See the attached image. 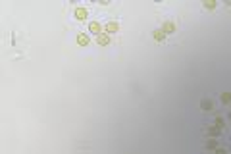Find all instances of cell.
<instances>
[{"label": "cell", "mask_w": 231, "mask_h": 154, "mask_svg": "<svg viewBox=\"0 0 231 154\" xmlns=\"http://www.w3.org/2000/svg\"><path fill=\"white\" fill-rule=\"evenodd\" d=\"M162 31L166 33V35H170V33H175V23H173V21H164Z\"/></svg>", "instance_id": "obj_1"}, {"label": "cell", "mask_w": 231, "mask_h": 154, "mask_svg": "<svg viewBox=\"0 0 231 154\" xmlns=\"http://www.w3.org/2000/svg\"><path fill=\"white\" fill-rule=\"evenodd\" d=\"M104 31L106 33H116V31H119V25L116 23V21H108V23L104 25Z\"/></svg>", "instance_id": "obj_2"}, {"label": "cell", "mask_w": 231, "mask_h": 154, "mask_svg": "<svg viewBox=\"0 0 231 154\" xmlns=\"http://www.w3.org/2000/svg\"><path fill=\"white\" fill-rule=\"evenodd\" d=\"M96 42L98 45H110V35L108 33H100V35L96 37Z\"/></svg>", "instance_id": "obj_3"}, {"label": "cell", "mask_w": 231, "mask_h": 154, "mask_svg": "<svg viewBox=\"0 0 231 154\" xmlns=\"http://www.w3.org/2000/svg\"><path fill=\"white\" fill-rule=\"evenodd\" d=\"M204 148H206V150H216V148H218V141H216V139H208V141L204 142Z\"/></svg>", "instance_id": "obj_4"}, {"label": "cell", "mask_w": 231, "mask_h": 154, "mask_svg": "<svg viewBox=\"0 0 231 154\" xmlns=\"http://www.w3.org/2000/svg\"><path fill=\"white\" fill-rule=\"evenodd\" d=\"M77 42H79L81 46H87V45H89V35H85V33H79V35H77Z\"/></svg>", "instance_id": "obj_5"}, {"label": "cell", "mask_w": 231, "mask_h": 154, "mask_svg": "<svg viewBox=\"0 0 231 154\" xmlns=\"http://www.w3.org/2000/svg\"><path fill=\"white\" fill-rule=\"evenodd\" d=\"M204 135H208V137H212V139H216V137L219 135V129H218V127L214 125L212 129H206V131H204Z\"/></svg>", "instance_id": "obj_6"}, {"label": "cell", "mask_w": 231, "mask_h": 154, "mask_svg": "<svg viewBox=\"0 0 231 154\" xmlns=\"http://www.w3.org/2000/svg\"><path fill=\"white\" fill-rule=\"evenodd\" d=\"M89 31H91V33H98V35H100V23H98V21H91V23H89Z\"/></svg>", "instance_id": "obj_7"}, {"label": "cell", "mask_w": 231, "mask_h": 154, "mask_svg": "<svg viewBox=\"0 0 231 154\" xmlns=\"http://www.w3.org/2000/svg\"><path fill=\"white\" fill-rule=\"evenodd\" d=\"M152 35H154V39H156V41H164V39H166V33H164L162 29H156Z\"/></svg>", "instance_id": "obj_8"}, {"label": "cell", "mask_w": 231, "mask_h": 154, "mask_svg": "<svg viewBox=\"0 0 231 154\" xmlns=\"http://www.w3.org/2000/svg\"><path fill=\"white\" fill-rule=\"evenodd\" d=\"M75 16H77V19H85L87 17V10L85 8H77L75 10Z\"/></svg>", "instance_id": "obj_9"}, {"label": "cell", "mask_w": 231, "mask_h": 154, "mask_svg": "<svg viewBox=\"0 0 231 154\" xmlns=\"http://www.w3.org/2000/svg\"><path fill=\"white\" fill-rule=\"evenodd\" d=\"M200 108H202V110H212V108H214V102H212V100H202V102H200Z\"/></svg>", "instance_id": "obj_10"}, {"label": "cell", "mask_w": 231, "mask_h": 154, "mask_svg": "<svg viewBox=\"0 0 231 154\" xmlns=\"http://www.w3.org/2000/svg\"><path fill=\"white\" fill-rule=\"evenodd\" d=\"M219 100H222L224 104L231 102V93H222V96H219Z\"/></svg>", "instance_id": "obj_11"}, {"label": "cell", "mask_w": 231, "mask_h": 154, "mask_svg": "<svg viewBox=\"0 0 231 154\" xmlns=\"http://www.w3.org/2000/svg\"><path fill=\"white\" fill-rule=\"evenodd\" d=\"M204 6H206L208 10H212V8H216V6H218V2H216V0H206Z\"/></svg>", "instance_id": "obj_12"}, {"label": "cell", "mask_w": 231, "mask_h": 154, "mask_svg": "<svg viewBox=\"0 0 231 154\" xmlns=\"http://www.w3.org/2000/svg\"><path fill=\"white\" fill-rule=\"evenodd\" d=\"M214 125H216L218 129H222V127H224L225 123H224V119H222V118H216V122H214Z\"/></svg>", "instance_id": "obj_13"}, {"label": "cell", "mask_w": 231, "mask_h": 154, "mask_svg": "<svg viewBox=\"0 0 231 154\" xmlns=\"http://www.w3.org/2000/svg\"><path fill=\"white\" fill-rule=\"evenodd\" d=\"M214 154H227L225 150H214Z\"/></svg>", "instance_id": "obj_14"}, {"label": "cell", "mask_w": 231, "mask_h": 154, "mask_svg": "<svg viewBox=\"0 0 231 154\" xmlns=\"http://www.w3.org/2000/svg\"><path fill=\"white\" fill-rule=\"evenodd\" d=\"M229 119H231V112H229Z\"/></svg>", "instance_id": "obj_15"}]
</instances>
